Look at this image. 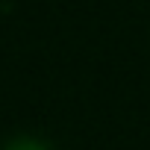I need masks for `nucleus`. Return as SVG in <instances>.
I'll return each mask as SVG.
<instances>
[{"mask_svg":"<svg viewBox=\"0 0 150 150\" xmlns=\"http://www.w3.org/2000/svg\"><path fill=\"white\" fill-rule=\"evenodd\" d=\"M3 150H50L44 141H38V138H30V135H21V138H12Z\"/></svg>","mask_w":150,"mask_h":150,"instance_id":"obj_1","label":"nucleus"}]
</instances>
